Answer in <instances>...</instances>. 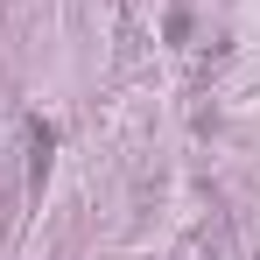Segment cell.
Returning a JSON list of instances; mask_svg holds the SVG:
<instances>
[{"label":"cell","mask_w":260,"mask_h":260,"mask_svg":"<svg viewBox=\"0 0 260 260\" xmlns=\"http://www.w3.org/2000/svg\"><path fill=\"white\" fill-rule=\"evenodd\" d=\"M49 155H56V127H49V120H28V190H43Z\"/></svg>","instance_id":"cell-1"}]
</instances>
